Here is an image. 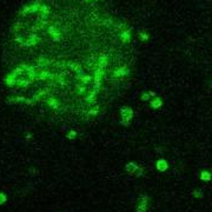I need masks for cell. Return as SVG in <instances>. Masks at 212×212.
<instances>
[{
    "label": "cell",
    "mask_w": 212,
    "mask_h": 212,
    "mask_svg": "<svg viewBox=\"0 0 212 212\" xmlns=\"http://www.w3.org/2000/svg\"><path fill=\"white\" fill-rule=\"evenodd\" d=\"M149 93H150V95H151V97H156V93L153 92V91H150Z\"/></svg>",
    "instance_id": "9a60e30c"
},
{
    "label": "cell",
    "mask_w": 212,
    "mask_h": 212,
    "mask_svg": "<svg viewBox=\"0 0 212 212\" xmlns=\"http://www.w3.org/2000/svg\"><path fill=\"white\" fill-rule=\"evenodd\" d=\"M139 37H140V39H141L143 41H145V40H147V39H149V35H147V34H143V33H140V34H139Z\"/></svg>",
    "instance_id": "5bb4252c"
},
{
    "label": "cell",
    "mask_w": 212,
    "mask_h": 212,
    "mask_svg": "<svg viewBox=\"0 0 212 212\" xmlns=\"http://www.w3.org/2000/svg\"><path fill=\"white\" fill-rule=\"evenodd\" d=\"M120 115H121V124L124 126H129L130 121L133 118V110L130 106H123L120 109Z\"/></svg>",
    "instance_id": "6da1fadb"
},
{
    "label": "cell",
    "mask_w": 212,
    "mask_h": 212,
    "mask_svg": "<svg viewBox=\"0 0 212 212\" xmlns=\"http://www.w3.org/2000/svg\"><path fill=\"white\" fill-rule=\"evenodd\" d=\"M137 169H138V165L134 161H130V163H127L126 165H125V171H126L127 173H130V175H133Z\"/></svg>",
    "instance_id": "5b68a950"
},
{
    "label": "cell",
    "mask_w": 212,
    "mask_h": 212,
    "mask_svg": "<svg viewBox=\"0 0 212 212\" xmlns=\"http://www.w3.org/2000/svg\"><path fill=\"white\" fill-rule=\"evenodd\" d=\"M141 175H143V169H141V167H138V169L136 170V172L133 173L134 177H140Z\"/></svg>",
    "instance_id": "4fadbf2b"
},
{
    "label": "cell",
    "mask_w": 212,
    "mask_h": 212,
    "mask_svg": "<svg viewBox=\"0 0 212 212\" xmlns=\"http://www.w3.org/2000/svg\"><path fill=\"white\" fill-rule=\"evenodd\" d=\"M150 206V198L149 196H141L139 198V204L137 205V212H146Z\"/></svg>",
    "instance_id": "7a4b0ae2"
},
{
    "label": "cell",
    "mask_w": 212,
    "mask_h": 212,
    "mask_svg": "<svg viewBox=\"0 0 212 212\" xmlns=\"http://www.w3.org/2000/svg\"><path fill=\"white\" fill-rule=\"evenodd\" d=\"M200 179L203 181H210L212 179V175L209 171H203L200 173Z\"/></svg>",
    "instance_id": "52a82bcc"
},
{
    "label": "cell",
    "mask_w": 212,
    "mask_h": 212,
    "mask_svg": "<svg viewBox=\"0 0 212 212\" xmlns=\"http://www.w3.org/2000/svg\"><path fill=\"white\" fill-rule=\"evenodd\" d=\"M58 104H59V101H58V100H55L54 98H52V99H49V105H50V106H52V107L57 109V107H58Z\"/></svg>",
    "instance_id": "9c48e42d"
},
{
    "label": "cell",
    "mask_w": 212,
    "mask_h": 212,
    "mask_svg": "<svg viewBox=\"0 0 212 212\" xmlns=\"http://www.w3.org/2000/svg\"><path fill=\"white\" fill-rule=\"evenodd\" d=\"M156 167H157V170L159 171V172H164V171H166L167 169H169V164H167V161L165 160V159H158L157 160V163H156Z\"/></svg>",
    "instance_id": "277c9868"
},
{
    "label": "cell",
    "mask_w": 212,
    "mask_h": 212,
    "mask_svg": "<svg viewBox=\"0 0 212 212\" xmlns=\"http://www.w3.org/2000/svg\"><path fill=\"white\" fill-rule=\"evenodd\" d=\"M192 195H193L196 198H203L204 197V193L201 190H195L193 192H192Z\"/></svg>",
    "instance_id": "ba28073f"
},
{
    "label": "cell",
    "mask_w": 212,
    "mask_h": 212,
    "mask_svg": "<svg viewBox=\"0 0 212 212\" xmlns=\"http://www.w3.org/2000/svg\"><path fill=\"white\" fill-rule=\"evenodd\" d=\"M6 200H7V198H6V195H5V193H3V192H0V205H1V204H4Z\"/></svg>",
    "instance_id": "8fae6325"
},
{
    "label": "cell",
    "mask_w": 212,
    "mask_h": 212,
    "mask_svg": "<svg viewBox=\"0 0 212 212\" xmlns=\"http://www.w3.org/2000/svg\"><path fill=\"white\" fill-rule=\"evenodd\" d=\"M114 77H126L130 74V70L127 69V66H120V67H115V70L112 72Z\"/></svg>",
    "instance_id": "3957f363"
},
{
    "label": "cell",
    "mask_w": 212,
    "mask_h": 212,
    "mask_svg": "<svg viewBox=\"0 0 212 212\" xmlns=\"http://www.w3.org/2000/svg\"><path fill=\"white\" fill-rule=\"evenodd\" d=\"M150 97H151L150 93L144 92V93L141 94V100H143V101H146V100H149V99H150Z\"/></svg>",
    "instance_id": "7c38bea8"
},
{
    "label": "cell",
    "mask_w": 212,
    "mask_h": 212,
    "mask_svg": "<svg viewBox=\"0 0 212 212\" xmlns=\"http://www.w3.org/2000/svg\"><path fill=\"white\" fill-rule=\"evenodd\" d=\"M150 105L152 109H160L163 106V100L159 97H155V99L150 101Z\"/></svg>",
    "instance_id": "8992f818"
},
{
    "label": "cell",
    "mask_w": 212,
    "mask_h": 212,
    "mask_svg": "<svg viewBox=\"0 0 212 212\" xmlns=\"http://www.w3.org/2000/svg\"><path fill=\"white\" fill-rule=\"evenodd\" d=\"M66 137H67V139H72V140H73V139L77 138V132H75V131H70L69 133H67Z\"/></svg>",
    "instance_id": "30bf717a"
}]
</instances>
